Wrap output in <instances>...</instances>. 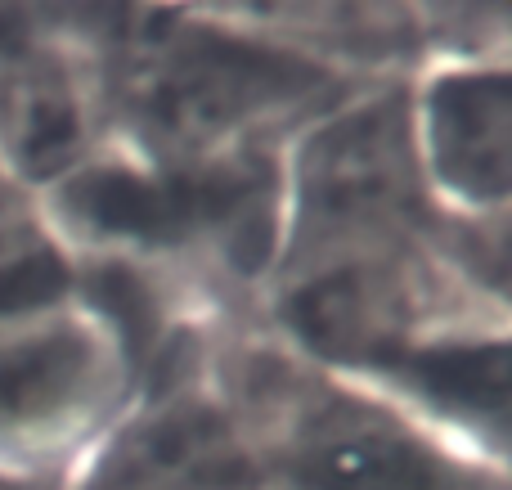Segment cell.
Masks as SVG:
<instances>
[{
	"label": "cell",
	"instance_id": "1",
	"mask_svg": "<svg viewBox=\"0 0 512 490\" xmlns=\"http://www.w3.org/2000/svg\"><path fill=\"white\" fill-rule=\"evenodd\" d=\"M113 113L153 167L230 162L248 135L342 95L328 63L185 14H140L108 63Z\"/></svg>",
	"mask_w": 512,
	"mask_h": 490
},
{
	"label": "cell",
	"instance_id": "2",
	"mask_svg": "<svg viewBox=\"0 0 512 490\" xmlns=\"http://www.w3.org/2000/svg\"><path fill=\"white\" fill-rule=\"evenodd\" d=\"M131 347L122 324L77 297L0 324V473L59 477L122 423Z\"/></svg>",
	"mask_w": 512,
	"mask_h": 490
},
{
	"label": "cell",
	"instance_id": "3",
	"mask_svg": "<svg viewBox=\"0 0 512 490\" xmlns=\"http://www.w3.org/2000/svg\"><path fill=\"white\" fill-rule=\"evenodd\" d=\"M409 90H373L328 108L288 167V261L297 270L351 252L396 248L423 216Z\"/></svg>",
	"mask_w": 512,
	"mask_h": 490
},
{
	"label": "cell",
	"instance_id": "4",
	"mask_svg": "<svg viewBox=\"0 0 512 490\" xmlns=\"http://www.w3.org/2000/svg\"><path fill=\"white\" fill-rule=\"evenodd\" d=\"M274 490H504V473L454 459L423 423L369 392L310 387L279 432H256Z\"/></svg>",
	"mask_w": 512,
	"mask_h": 490
},
{
	"label": "cell",
	"instance_id": "5",
	"mask_svg": "<svg viewBox=\"0 0 512 490\" xmlns=\"http://www.w3.org/2000/svg\"><path fill=\"white\" fill-rule=\"evenodd\" d=\"M77 490H274L261 441L203 392H176L122 419Z\"/></svg>",
	"mask_w": 512,
	"mask_h": 490
},
{
	"label": "cell",
	"instance_id": "6",
	"mask_svg": "<svg viewBox=\"0 0 512 490\" xmlns=\"http://www.w3.org/2000/svg\"><path fill=\"white\" fill-rule=\"evenodd\" d=\"M423 189L463 216L499 221L512 189V77L504 63H445L409 90Z\"/></svg>",
	"mask_w": 512,
	"mask_h": 490
},
{
	"label": "cell",
	"instance_id": "7",
	"mask_svg": "<svg viewBox=\"0 0 512 490\" xmlns=\"http://www.w3.org/2000/svg\"><path fill=\"white\" fill-rule=\"evenodd\" d=\"M95 122L86 63L50 32L0 14V171L23 185H63L90 167Z\"/></svg>",
	"mask_w": 512,
	"mask_h": 490
},
{
	"label": "cell",
	"instance_id": "8",
	"mask_svg": "<svg viewBox=\"0 0 512 490\" xmlns=\"http://www.w3.org/2000/svg\"><path fill=\"white\" fill-rule=\"evenodd\" d=\"M0 490H59V477H9V473H0Z\"/></svg>",
	"mask_w": 512,
	"mask_h": 490
}]
</instances>
